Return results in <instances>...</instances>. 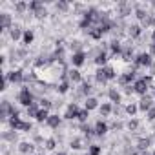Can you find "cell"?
I'll return each mask as SVG.
<instances>
[{"mask_svg":"<svg viewBox=\"0 0 155 155\" xmlns=\"http://www.w3.org/2000/svg\"><path fill=\"white\" fill-rule=\"evenodd\" d=\"M86 155H91V153H86Z\"/></svg>","mask_w":155,"mask_h":155,"instance_id":"54","label":"cell"},{"mask_svg":"<svg viewBox=\"0 0 155 155\" xmlns=\"http://www.w3.org/2000/svg\"><path fill=\"white\" fill-rule=\"evenodd\" d=\"M49 110H44V108H40V111H38V115H37V122H48V119H49Z\"/></svg>","mask_w":155,"mask_h":155,"instance_id":"27","label":"cell"},{"mask_svg":"<svg viewBox=\"0 0 155 155\" xmlns=\"http://www.w3.org/2000/svg\"><path fill=\"white\" fill-rule=\"evenodd\" d=\"M104 71H106V79H108V81L119 79V77H117V71H115V68H113V66H106V68H104Z\"/></svg>","mask_w":155,"mask_h":155,"instance_id":"30","label":"cell"},{"mask_svg":"<svg viewBox=\"0 0 155 155\" xmlns=\"http://www.w3.org/2000/svg\"><path fill=\"white\" fill-rule=\"evenodd\" d=\"M33 40H35L33 29H26V31H24V37H22V44H24V46H29V44H33Z\"/></svg>","mask_w":155,"mask_h":155,"instance_id":"19","label":"cell"},{"mask_svg":"<svg viewBox=\"0 0 155 155\" xmlns=\"http://www.w3.org/2000/svg\"><path fill=\"white\" fill-rule=\"evenodd\" d=\"M55 148H57V140H55L53 137L48 139V140H46V150H55Z\"/></svg>","mask_w":155,"mask_h":155,"instance_id":"44","label":"cell"},{"mask_svg":"<svg viewBox=\"0 0 155 155\" xmlns=\"http://www.w3.org/2000/svg\"><path fill=\"white\" fill-rule=\"evenodd\" d=\"M81 131L86 135V137H93L95 135V128H91L88 122H84V124H81Z\"/></svg>","mask_w":155,"mask_h":155,"instance_id":"28","label":"cell"},{"mask_svg":"<svg viewBox=\"0 0 155 155\" xmlns=\"http://www.w3.org/2000/svg\"><path fill=\"white\" fill-rule=\"evenodd\" d=\"M95 81H97L99 84H106V82H108V79H106V71H104V68H99V69L95 71Z\"/></svg>","mask_w":155,"mask_h":155,"instance_id":"23","label":"cell"},{"mask_svg":"<svg viewBox=\"0 0 155 155\" xmlns=\"http://www.w3.org/2000/svg\"><path fill=\"white\" fill-rule=\"evenodd\" d=\"M33 15H35L37 18H46V17H48V9H46V6H42L40 9H37Z\"/></svg>","mask_w":155,"mask_h":155,"instance_id":"41","label":"cell"},{"mask_svg":"<svg viewBox=\"0 0 155 155\" xmlns=\"http://www.w3.org/2000/svg\"><path fill=\"white\" fill-rule=\"evenodd\" d=\"M15 11H17L18 15H22V13L29 11V4H28V2H17V4H15Z\"/></svg>","mask_w":155,"mask_h":155,"instance_id":"31","label":"cell"},{"mask_svg":"<svg viewBox=\"0 0 155 155\" xmlns=\"http://www.w3.org/2000/svg\"><path fill=\"white\" fill-rule=\"evenodd\" d=\"M88 119H90V111H88L86 108H82V110L79 111V117H77V120H81V122L84 124V122H88Z\"/></svg>","mask_w":155,"mask_h":155,"instance_id":"35","label":"cell"},{"mask_svg":"<svg viewBox=\"0 0 155 155\" xmlns=\"http://www.w3.org/2000/svg\"><path fill=\"white\" fill-rule=\"evenodd\" d=\"M38 111H40V106H38L37 102H35V104H31L29 108H26V113H28V117H33V119H37Z\"/></svg>","mask_w":155,"mask_h":155,"instance_id":"26","label":"cell"},{"mask_svg":"<svg viewBox=\"0 0 155 155\" xmlns=\"http://www.w3.org/2000/svg\"><path fill=\"white\" fill-rule=\"evenodd\" d=\"M99 111H101V117H108L113 111V108L110 102H102V106H99Z\"/></svg>","mask_w":155,"mask_h":155,"instance_id":"25","label":"cell"},{"mask_svg":"<svg viewBox=\"0 0 155 155\" xmlns=\"http://www.w3.org/2000/svg\"><path fill=\"white\" fill-rule=\"evenodd\" d=\"M135 77H137V71H135V68H131L130 71H124V73H120V75H119L117 82H119L122 88H126V86H131V84L137 81Z\"/></svg>","mask_w":155,"mask_h":155,"instance_id":"3","label":"cell"},{"mask_svg":"<svg viewBox=\"0 0 155 155\" xmlns=\"http://www.w3.org/2000/svg\"><path fill=\"white\" fill-rule=\"evenodd\" d=\"M69 48H71L73 53H79V51H82V49H81V48H82V42H81V40H71V42H69Z\"/></svg>","mask_w":155,"mask_h":155,"instance_id":"38","label":"cell"},{"mask_svg":"<svg viewBox=\"0 0 155 155\" xmlns=\"http://www.w3.org/2000/svg\"><path fill=\"white\" fill-rule=\"evenodd\" d=\"M84 108H86L88 111H91V110H97V108H99V101H97L95 97H88V99L84 101Z\"/></svg>","mask_w":155,"mask_h":155,"instance_id":"21","label":"cell"},{"mask_svg":"<svg viewBox=\"0 0 155 155\" xmlns=\"http://www.w3.org/2000/svg\"><path fill=\"white\" fill-rule=\"evenodd\" d=\"M28 4H29V11H31V13H35L37 9H40V8L44 6L42 0H31V2H28Z\"/></svg>","mask_w":155,"mask_h":155,"instance_id":"32","label":"cell"},{"mask_svg":"<svg viewBox=\"0 0 155 155\" xmlns=\"http://www.w3.org/2000/svg\"><path fill=\"white\" fill-rule=\"evenodd\" d=\"M68 81H69V82H82V75H81V71L77 69V68H71V69L68 71Z\"/></svg>","mask_w":155,"mask_h":155,"instance_id":"13","label":"cell"},{"mask_svg":"<svg viewBox=\"0 0 155 155\" xmlns=\"http://www.w3.org/2000/svg\"><path fill=\"white\" fill-rule=\"evenodd\" d=\"M151 6H153V8H155V2H151Z\"/></svg>","mask_w":155,"mask_h":155,"instance_id":"51","label":"cell"},{"mask_svg":"<svg viewBox=\"0 0 155 155\" xmlns=\"http://www.w3.org/2000/svg\"><path fill=\"white\" fill-rule=\"evenodd\" d=\"M38 102H40V108H44V110H49V108H51V101L46 99V97H42Z\"/></svg>","mask_w":155,"mask_h":155,"instance_id":"43","label":"cell"},{"mask_svg":"<svg viewBox=\"0 0 155 155\" xmlns=\"http://www.w3.org/2000/svg\"><path fill=\"white\" fill-rule=\"evenodd\" d=\"M122 51H124V48L119 40H113L110 44V57H122Z\"/></svg>","mask_w":155,"mask_h":155,"instance_id":"11","label":"cell"},{"mask_svg":"<svg viewBox=\"0 0 155 155\" xmlns=\"http://www.w3.org/2000/svg\"><path fill=\"white\" fill-rule=\"evenodd\" d=\"M122 126H124L122 122H113V124H111V130H115V131H117V130H122Z\"/></svg>","mask_w":155,"mask_h":155,"instance_id":"48","label":"cell"},{"mask_svg":"<svg viewBox=\"0 0 155 155\" xmlns=\"http://www.w3.org/2000/svg\"><path fill=\"white\" fill-rule=\"evenodd\" d=\"M124 110H126V113H128L130 117H133V115H135V113L139 111V104H133V102H131V104H128V106H126Z\"/></svg>","mask_w":155,"mask_h":155,"instance_id":"39","label":"cell"},{"mask_svg":"<svg viewBox=\"0 0 155 155\" xmlns=\"http://www.w3.org/2000/svg\"><path fill=\"white\" fill-rule=\"evenodd\" d=\"M88 153H91V155H101V153H102V148H101L99 144H90V146H88Z\"/></svg>","mask_w":155,"mask_h":155,"instance_id":"40","label":"cell"},{"mask_svg":"<svg viewBox=\"0 0 155 155\" xmlns=\"http://www.w3.org/2000/svg\"><path fill=\"white\" fill-rule=\"evenodd\" d=\"M46 124H48L49 128H53V130H57V128H58V126L62 124V117H58V115H55V113H51Z\"/></svg>","mask_w":155,"mask_h":155,"instance_id":"16","label":"cell"},{"mask_svg":"<svg viewBox=\"0 0 155 155\" xmlns=\"http://www.w3.org/2000/svg\"><path fill=\"white\" fill-rule=\"evenodd\" d=\"M91 91H93V86H91L90 82H82V84H81V90H79L81 95H84V97L88 99V97H91Z\"/></svg>","mask_w":155,"mask_h":155,"instance_id":"20","label":"cell"},{"mask_svg":"<svg viewBox=\"0 0 155 155\" xmlns=\"http://www.w3.org/2000/svg\"><path fill=\"white\" fill-rule=\"evenodd\" d=\"M57 91H58V93H62V95H64V93H68V91H69V81H62V82L57 86Z\"/></svg>","mask_w":155,"mask_h":155,"instance_id":"36","label":"cell"},{"mask_svg":"<svg viewBox=\"0 0 155 155\" xmlns=\"http://www.w3.org/2000/svg\"><path fill=\"white\" fill-rule=\"evenodd\" d=\"M55 8H57V11H62V13H66V11L69 9V2H66V0H58V2L55 4Z\"/></svg>","mask_w":155,"mask_h":155,"instance_id":"34","label":"cell"},{"mask_svg":"<svg viewBox=\"0 0 155 155\" xmlns=\"http://www.w3.org/2000/svg\"><path fill=\"white\" fill-rule=\"evenodd\" d=\"M17 101L22 104V106H26V108H29L31 104H35V95H33V91L29 90V88H22L20 91H18V95H17Z\"/></svg>","mask_w":155,"mask_h":155,"instance_id":"2","label":"cell"},{"mask_svg":"<svg viewBox=\"0 0 155 155\" xmlns=\"http://www.w3.org/2000/svg\"><path fill=\"white\" fill-rule=\"evenodd\" d=\"M133 62H135V68H151L153 66V57L150 53L142 51V53L135 55V60Z\"/></svg>","mask_w":155,"mask_h":155,"instance_id":"4","label":"cell"},{"mask_svg":"<svg viewBox=\"0 0 155 155\" xmlns=\"http://www.w3.org/2000/svg\"><path fill=\"white\" fill-rule=\"evenodd\" d=\"M57 155H66V153H64V151H60V153H57Z\"/></svg>","mask_w":155,"mask_h":155,"instance_id":"50","label":"cell"},{"mask_svg":"<svg viewBox=\"0 0 155 155\" xmlns=\"http://www.w3.org/2000/svg\"><path fill=\"white\" fill-rule=\"evenodd\" d=\"M151 155H155V151H153V153H151Z\"/></svg>","mask_w":155,"mask_h":155,"instance_id":"55","label":"cell"},{"mask_svg":"<svg viewBox=\"0 0 155 155\" xmlns=\"http://www.w3.org/2000/svg\"><path fill=\"white\" fill-rule=\"evenodd\" d=\"M4 73H6V77L9 79L11 84H20L26 81V75L22 69H11V71H4Z\"/></svg>","mask_w":155,"mask_h":155,"instance_id":"5","label":"cell"},{"mask_svg":"<svg viewBox=\"0 0 155 155\" xmlns=\"http://www.w3.org/2000/svg\"><path fill=\"white\" fill-rule=\"evenodd\" d=\"M35 150V144H31V142H20L18 144V151L22 153V155H28V153H31Z\"/></svg>","mask_w":155,"mask_h":155,"instance_id":"22","label":"cell"},{"mask_svg":"<svg viewBox=\"0 0 155 155\" xmlns=\"http://www.w3.org/2000/svg\"><path fill=\"white\" fill-rule=\"evenodd\" d=\"M2 139H4V140H9V142H15V140H17V131H15V130L6 131V133H2Z\"/></svg>","mask_w":155,"mask_h":155,"instance_id":"37","label":"cell"},{"mask_svg":"<svg viewBox=\"0 0 155 155\" xmlns=\"http://www.w3.org/2000/svg\"><path fill=\"white\" fill-rule=\"evenodd\" d=\"M13 28V18L9 13H0V29L2 31H9Z\"/></svg>","mask_w":155,"mask_h":155,"instance_id":"8","label":"cell"},{"mask_svg":"<svg viewBox=\"0 0 155 155\" xmlns=\"http://www.w3.org/2000/svg\"><path fill=\"white\" fill-rule=\"evenodd\" d=\"M146 115H148V120H155V106H153V108H151Z\"/></svg>","mask_w":155,"mask_h":155,"instance_id":"47","label":"cell"},{"mask_svg":"<svg viewBox=\"0 0 155 155\" xmlns=\"http://www.w3.org/2000/svg\"><path fill=\"white\" fill-rule=\"evenodd\" d=\"M9 37H11V40H20L22 37H24V33H22V29H20V26H15L13 24V28L9 29Z\"/></svg>","mask_w":155,"mask_h":155,"instance_id":"18","label":"cell"},{"mask_svg":"<svg viewBox=\"0 0 155 155\" xmlns=\"http://www.w3.org/2000/svg\"><path fill=\"white\" fill-rule=\"evenodd\" d=\"M150 144H151V139H140V140L137 142V150L144 153V151L150 148Z\"/></svg>","mask_w":155,"mask_h":155,"instance_id":"29","label":"cell"},{"mask_svg":"<svg viewBox=\"0 0 155 155\" xmlns=\"http://www.w3.org/2000/svg\"><path fill=\"white\" fill-rule=\"evenodd\" d=\"M153 95H155V86H153Z\"/></svg>","mask_w":155,"mask_h":155,"instance_id":"53","label":"cell"},{"mask_svg":"<svg viewBox=\"0 0 155 155\" xmlns=\"http://www.w3.org/2000/svg\"><path fill=\"white\" fill-rule=\"evenodd\" d=\"M117 11H119V15L124 18V17L131 15V6H130V4H126V2H120V4L117 6Z\"/></svg>","mask_w":155,"mask_h":155,"instance_id":"17","label":"cell"},{"mask_svg":"<svg viewBox=\"0 0 155 155\" xmlns=\"http://www.w3.org/2000/svg\"><path fill=\"white\" fill-rule=\"evenodd\" d=\"M151 26H153V28H155V15H153V17H151Z\"/></svg>","mask_w":155,"mask_h":155,"instance_id":"49","label":"cell"},{"mask_svg":"<svg viewBox=\"0 0 155 155\" xmlns=\"http://www.w3.org/2000/svg\"><path fill=\"white\" fill-rule=\"evenodd\" d=\"M153 106H155V104H153V99H151L150 95H144V97H140V101H139V110H140V111L148 113V111H150Z\"/></svg>","mask_w":155,"mask_h":155,"instance_id":"9","label":"cell"},{"mask_svg":"<svg viewBox=\"0 0 155 155\" xmlns=\"http://www.w3.org/2000/svg\"><path fill=\"white\" fill-rule=\"evenodd\" d=\"M86 57H88V55H86L84 51H79V53H73L69 60H71L73 68H77V69H79L81 66H84V64H86Z\"/></svg>","mask_w":155,"mask_h":155,"instance_id":"7","label":"cell"},{"mask_svg":"<svg viewBox=\"0 0 155 155\" xmlns=\"http://www.w3.org/2000/svg\"><path fill=\"white\" fill-rule=\"evenodd\" d=\"M108 99L119 106V104H120V101H122V95H120V91H119V90H115V88H110V90H108Z\"/></svg>","mask_w":155,"mask_h":155,"instance_id":"14","label":"cell"},{"mask_svg":"<svg viewBox=\"0 0 155 155\" xmlns=\"http://www.w3.org/2000/svg\"><path fill=\"white\" fill-rule=\"evenodd\" d=\"M126 126H128V130H130V131H135V130L139 128V120H137V119H130Z\"/></svg>","mask_w":155,"mask_h":155,"instance_id":"42","label":"cell"},{"mask_svg":"<svg viewBox=\"0 0 155 155\" xmlns=\"http://www.w3.org/2000/svg\"><path fill=\"white\" fill-rule=\"evenodd\" d=\"M151 82H153V77H151V75H146V77H140V79H137V81L133 82V90H135V93H139L140 97L148 95V90H150Z\"/></svg>","mask_w":155,"mask_h":155,"instance_id":"1","label":"cell"},{"mask_svg":"<svg viewBox=\"0 0 155 155\" xmlns=\"http://www.w3.org/2000/svg\"><path fill=\"white\" fill-rule=\"evenodd\" d=\"M93 128H95V137H102V135H106L108 130H110V126H108L104 120H97Z\"/></svg>","mask_w":155,"mask_h":155,"instance_id":"12","label":"cell"},{"mask_svg":"<svg viewBox=\"0 0 155 155\" xmlns=\"http://www.w3.org/2000/svg\"><path fill=\"white\" fill-rule=\"evenodd\" d=\"M140 33H142V28H140L139 24H131V26H128V37H130V38H139Z\"/></svg>","mask_w":155,"mask_h":155,"instance_id":"15","label":"cell"},{"mask_svg":"<svg viewBox=\"0 0 155 155\" xmlns=\"http://www.w3.org/2000/svg\"><path fill=\"white\" fill-rule=\"evenodd\" d=\"M108 57H110V53L104 51V49H101L93 60H95V64H97L99 68H106V66H108Z\"/></svg>","mask_w":155,"mask_h":155,"instance_id":"10","label":"cell"},{"mask_svg":"<svg viewBox=\"0 0 155 155\" xmlns=\"http://www.w3.org/2000/svg\"><path fill=\"white\" fill-rule=\"evenodd\" d=\"M150 55H155V31L151 33V44H150Z\"/></svg>","mask_w":155,"mask_h":155,"instance_id":"45","label":"cell"},{"mask_svg":"<svg viewBox=\"0 0 155 155\" xmlns=\"http://www.w3.org/2000/svg\"><path fill=\"white\" fill-rule=\"evenodd\" d=\"M90 37H91L93 40H101V38L104 37V33H102V29H101L99 26H95V28L90 29Z\"/></svg>","mask_w":155,"mask_h":155,"instance_id":"24","label":"cell"},{"mask_svg":"<svg viewBox=\"0 0 155 155\" xmlns=\"http://www.w3.org/2000/svg\"><path fill=\"white\" fill-rule=\"evenodd\" d=\"M69 148H71V150H82V148H84V140H82V139H73V140L69 142Z\"/></svg>","mask_w":155,"mask_h":155,"instance_id":"33","label":"cell"},{"mask_svg":"<svg viewBox=\"0 0 155 155\" xmlns=\"http://www.w3.org/2000/svg\"><path fill=\"white\" fill-rule=\"evenodd\" d=\"M8 86H9V79L6 77V73H4V75H2V88H0V90L6 91V90H8Z\"/></svg>","mask_w":155,"mask_h":155,"instance_id":"46","label":"cell"},{"mask_svg":"<svg viewBox=\"0 0 155 155\" xmlns=\"http://www.w3.org/2000/svg\"><path fill=\"white\" fill-rule=\"evenodd\" d=\"M79 111H81L79 106H77L75 102H69L68 108H66V111H64V119H66V120H73V119L79 117Z\"/></svg>","mask_w":155,"mask_h":155,"instance_id":"6","label":"cell"},{"mask_svg":"<svg viewBox=\"0 0 155 155\" xmlns=\"http://www.w3.org/2000/svg\"><path fill=\"white\" fill-rule=\"evenodd\" d=\"M35 155H44V153H35Z\"/></svg>","mask_w":155,"mask_h":155,"instance_id":"52","label":"cell"}]
</instances>
